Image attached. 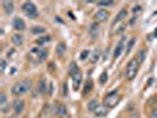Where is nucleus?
Returning a JSON list of instances; mask_svg holds the SVG:
<instances>
[{
  "instance_id": "1",
  "label": "nucleus",
  "mask_w": 157,
  "mask_h": 118,
  "mask_svg": "<svg viewBox=\"0 0 157 118\" xmlns=\"http://www.w3.org/2000/svg\"><path fill=\"white\" fill-rule=\"evenodd\" d=\"M32 87V80L31 79H21L17 82L13 86H12V93L14 96H23L26 92H28Z\"/></svg>"
},
{
  "instance_id": "2",
  "label": "nucleus",
  "mask_w": 157,
  "mask_h": 118,
  "mask_svg": "<svg viewBox=\"0 0 157 118\" xmlns=\"http://www.w3.org/2000/svg\"><path fill=\"white\" fill-rule=\"evenodd\" d=\"M138 68H140V63L137 59H131V60L127 63L126 65V70H125V76L129 80H132L134 78L136 77L137 72H138Z\"/></svg>"
},
{
  "instance_id": "3",
  "label": "nucleus",
  "mask_w": 157,
  "mask_h": 118,
  "mask_svg": "<svg viewBox=\"0 0 157 118\" xmlns=\"http://www.w3.org/2000/svg\"><path fill=\"white\" fill-rule=\"evenodd\" d=\"M21 9H23V12H24L27 17H30V18H32V19L39 17V13H38V9H37V7H36V5H34L33 3H31V1L24 3L23 6H21Z\"/></svg>"
},
{
  "instance_id": "4",
  "label": "nucleus",
  "mask_w": 157,
  "mask_h": 118,
  "mask_svg": "<svg viewBox=\"0 0 157 118\" xmlns=\"http://www.w3.org/2000/svg\"><path fill=\"white\" fill-rule=\"evenodd\" d=\"M118 102H119L118 95L116 93V91H112L111 93H109V96L105 98L104 104H105L106 107H113V106H116L117 104H118Z\"/></svg>"
},
{
  "instance_id": "5",
  "label": "nucleus",
  "mask_w": 157,
  "mask_h": 118,
  "mask_svg": "<svg viewBox=\"0 0 157 118\" xmlns=\"http://www.w3.org/2000/svg\"><path fill=\"white\" fill-rule=\"evenodd\" d=\"M32 53H36L37 57H38V60L39 62H44L46 57H47V50H45V48H39V47H36L32 50Z\"/></svg>"
},
{
  "instance_id": "6",
  "label": "nucleus",
  "mask_w": 157,
  "mask_h": 118,
  "mask_svg": "<svg viewBox=\"0 0 157 118\" xmlns=\"http://www.w3.org/2000/svg\"><path fill=\"white\" fill-rule=\"evenodd\" d=\"M124 45H125V37H123L121 40L118 42V44H117L115 51H113V58H118L122 52H123V48H124Z\"/></svg>"
},
{
  "instance_id": "7",
  "label": "nucleus",
  "mask_w": 157,
  "mask_h": 118,
  "mask_svg": "<svg viewBox=\"0 0 157 118\" xmlns=\"http://www.w3.org/2000/svg\"><path fill=\"white\" fill-rule=\"evenodd\" d=\"M107 18H109V12L105 11V9H99V11L95 14V19L97 21H99V23L106 21Z\"/></svg>"
},
{
  "instance_id": "8",
  "label": "nucleus",
  "mask_w": 157,
  "mask_h": 118,
  "mask_svg": "<svg viewBox=\"0 0 157 118\" xmlns=\"http://www.w3.org/2000/svg\"><path fill=\"white\" fill-rule=\"evenodd\" d=\"M24 109H25V103H24L21 99L14 101V103H13V110H14V112H15L17 115L21 113V112L24 111Z\"/></svg>"
},
{
  "instance_id": "9",
  "label": "nucleus",
  "mask_w": 157,
  "mask_h": 118,
  "mask_svg": "<svg viewBox=\"0 0 157 118\" xmlns=\"http://www.w3.org/2000/svg\"><path fill=\"white\" fill-rule=\"evenodd\" d=\"M13 27L17 31H24L26 28V25L21 18H14L13 19Z\"/></svg>"
},
{
  "instance_id": "10",
  "label": "nucleus",
  "mask_w": 157,
  "mask_h": 118,
  "mask_svg": "<svg viewBox=\"0 0 157 118\" xmlns=\"http://www.w3.org/2000/svg\"><path fill=\"white\" fill-rule=\"evenodd\" d=\"M72 79H73V88L74 90H78L82 84V79H83V77H82V73L81 72H77L73 77H72Z\"/></svg>"
},
{
  "instance_id": "11",
  "label": "nucleus",
  "mask_w": 157,
  "mask_h": 118,
  "mask_svg": "<svg viewBox=\"0 0 157 118\" xmlns=\"http://www.w3.org/2000/svg\"><path fill=\"white\" fill-rule=\"evenodd\" d=\"M0 109H1L3 113L7 112V99H6V96L4 92L0 93Z\"/></svg>"
},
{
  "instance_id": "12",
  "label": "nucleus",
  "mask_w": 157,
  "mask_h": 118,
  "mask_svg": "<svg viewBox=\"0 0 157 118\" xmlns=\"http://www.w3.org/2000/svg\"><path fill=\"white\" fill-rule=\"evenodd\" d=\"M66 107L64 105H60V104H58L54 106V113L58 116V117H64L66 115Z\"/></svg>"
},
{
  "instance_id": "13",
  "label": "nucleus",
  "mask_w": 157,
  "mask_h": 118,
  "mask_svg": "<svg viewBox=\"0 0 157 118\" xmlns=\"http://www.w3.org/2000/svg\"><path fill=\"white\" fill-rule=\"evenodd\" d=\"M3 7H4V11L7 13V14H11L14 9V5L12 1H4L3 3Z\"/></svg>"
},
{
  "instance_id": "14",
  "label": "nucleus",
  "mask_w": 157,
  "mask_h": 118,
  "mask_svg": "<svg viewBox=\"0 0 157 118\" xmlns=\"http://www.w3.org/2000/svg\"><path fill=\"white\" fill-rule=\"evenodd\" d=\"M12 43H13L14 45H17V46L23 45V43H24V38H23V36L19 34V33L13 34V36H12Z\"/></svg>"
},
{
  "instance_id": "15",
  "label": "nucleus",
  "mask_w": 157,
  "mask_h": 118,
  "mask_svg": "<svg viewBox=\"0 0 157 118\" xmlns=\"http://www.w3.org/2000/svg\"><path fill=\"white\" fill-rule=\"evenodd\" d=\"M126 14H127L126 9H122V11H121L118 14H117V17L115 18V20H113L112 25H116L117 23H121V21H123V20H124V18L126 17Z\"/></svg>"
},
{
  "instance_id": "16",
  "label": "nucleus",
  "mask_w": 157,
  "mask_h": 118,
  "mask_svg": "<svg viewBox=\"0 0 157 118\" xmlns=\"http://www.w3.org/2000/svg\"><path fill=\"white\" fill-rule=\"evenodd\" d=\"M66 52V45L64 43H59L56 47V53L59 56V57H63Z\"/></svg>"
},
{
  "instance_id": "17",
  "label": "nucleus",
  "mask_w": 157,
  "mask_h": 118,
  "mask_svg": "<svg viewBox=\"0 0 157 118\" xmlns=\"http://www.w3.org/2000/svg\"><path fill=\"white\" fill-rule=\"evenodd\" d=\"M106 112H107V107L104 106V105H99V106H98L97 109L95 110V115L98 116V117H103V116H105Z\"/></svg>"
},
{
  "instance_id": "18",
  "label": "nucleus",
  "mask_w": 157,
  "mask_h": 118,
  "mask_svg": "<svg viewBox=\"0 0 157 118\" xmlns=\"http://www.w3.org/2000/svg\"><path fill=\"white\" fill-rule=\"evenodd\" d=\"M92 87H93V83H92V80L91 79H89L86 83H85V86H84V95H89L90 92H91V90H92Z\"/></svg>"
},
{
  "instance_id": "19",
  "label": "nucleus",
  "mask_w": 157,
  "mask_h": 118,
  "mask_svg": "<svg viewBox=\"0 0 157 118\" xmlns=\"http://www.w3.org/2000/svg\"><path fill=\"white\" fill-rule=\"evenodd\" d=\"M38 90H39V93L40 95H44L46 92V83H45V79H40V82L38 83Z\"/></svg>"
},
{
  "instance_id": "20",
  "label": "nucleus",
  "mask_w": 157,
  "mask_h": 118,
  "mask_svg": "<svg viewBox=\"0 0 157 118\" xmlns=\"http://www.w3.org/2000/svg\"><path fill=\"white\" fill-rule=\"evenodd\" d=\"M77 72H79L77 64H76V63H71V64H70V67H68V73H70L71 77H73Z\"/></svg>"
},
{
  "instance_id": "21",
  "label": "nucleus",
  "mask_w": 157,
  "mask_h": 118,
  "mask_svg": "<svg viewBox=\"0 0 157 118\" xmlns=\"http://www.w3.org/2000/svg\"><path fill=\"white\" fill-rule=\"evenodd\" d=\"M98 106H99L98 102H97L96 99H92V101H90V102H89V104H87V109H89L90 111H92V112H95V110L97 109Z\"/></svg>"
},
{
  "instance_id": "22",
  "label": "nucleus",
  "mask_w": 157,
  "mask_h": 118,
  "mask_svg": "<svg viewBox=\"0 0 157 118\" xmlns=\"http://www.w3.org/2000/svg\"><path fill=\"white\" fill-rule=\"evenodd\" d=\"M46 30L44 27H40V26H34L32 28V33L33 34H42V33H45Z\"/></svg>"
},
{
  "instance_id": "23",
  "label": "nucleus",
  "mask_w": 157,
  "mask_h": 118,
  "mask_svg": "<svg viewBox=\"0 0 157 118\" xmlns=\"http://www.w3.org/2000/svg\"><path fill=\"white\" fill-rule=\"evenodd\" d=\"M50 39H51V37H50V36H44V37H42V38H39L36 43H37L38 45H43L44 43H46V42L50 40Z\"/></svg>"
},
{
  "instance_id": "24",
  "label": "nucleus",
  "mask_w": 157,
  "mask_h": 118,
  "mask_svg": "<svg viewBox=\"0 0 157 118\" xmlns=\"http://www.w3.org/2000/svg\"><path fill=\"white\" fill-rule=\"evenodd\" d=\"M145 53H146V51L144 50H140L138 51V63H143L144 62V59H145Z\"/></svg>"
},
{
  "instance_id": "25",
  "label": "nucleus",
  "mask_w": 157,
  "mask_h": 118,
  "mask_svg": "<svg viewBox=\"0 0 157 118\" xmlns=\"http://www.w3.org/2000/svg\"><path fill=\"white\" fill-rule=\"evenodd\" d=\"M135 43H136V39H135V38L130 39V42H129V44H127V47H126V53H130V51H131V48L134 47Z\"/></svg>"
},
{
  "instance_id": "26",
  "label": "nucleus",
  "mask_w": 157,
  "mask_h": 118,
  "mask_svg": "<svg viewBox=\"0 0 157 118\" xmlns=\"http://www.w3.org/2000/svg\"><path fill=\"white\" fill-rule=\"evenodd\" d=\"M97 4H98V6H111V5H113L112 1H98Z\"/></svg>"
},
{
  "instance_id": "27",
  "label": "nucleus",
  "mask_w": 157,
  "mask_h": 118,
  "mask_svg": "<svg viewBox=\"0 0 157 118\" xmlns=\"http://www.w3.org/2000/svg\"><path fill=\"white\" fill-rule=\"evenodd\" d=\"M106 80H107V73L104 72V73L101 76V78H99V82H101L102 84H104V83H106Z\"/></svg>"
},
{
  "instance_id": "28",
  "label": "nucleus",
  "mask_w": 157,
  "mask_h": 118,
  "mask_svg": "<svg viewBox=\"0 0 157 118\" xmlns=\"http://www.w3.org/2000/svg\"><path fill=\"white\" fill-rule=\"evenodd\" d=\"M0 70H1V72H4L5 71V68H6V60L5 59H1V60H0Z\"/></svg>"
},
{
  "instance_id": "29",
  "label": "nucleus",
  "mask_w": 157,
  "mask_h": 118,
  "mask_svg": "<svg viewBox=\"0 0 157 118\" xmlns=\"http://www.w3.org/2000/svg\"><path fill=\"white\" fill-rule=\"evenodd\" d=\"M89 51H87V50H85V51H83L82 52V56H81V59H82V60H84V59H86L87 57H89Z\"/></svg>"
},
{
  "instance_id": "30",
  "label": "nucleus",
  "mask_w": 157,
  "mask_h": 118,
  "mask_svg": "<svg viewBox=\"0 0 157 118\" xmlns=\"http://www.w3.org/2000/svg\"><path fill=\"white\" fill-rule=\"evenodd\" d=\"M150 118H157V106L152 110V113H151V117Z\"/></svg>"
},
{
  "instance_id": "31",
  "label": "nucleus",
  "mask_w": 157,
  "mask_h": 118,
  "mask_svg": "<svg viewBox=\"0 0 157 118\" xmlns=\"http://www.w3.org/2000/svg\"><path fill=\"white\" fill-rule=\"evenodd\" d=\"M63 95H64V96H67V84H64V85H63Z\"/></svg>"
},
{
  "instance_id": "32",
  "label": "nucleus",
  "mask_w": 157,
  "mask_h": 118,
  "mask_svg": "<svg viewBox=\"0 0 157 118\" xmlns=\"http://www.w3.org/2000/svg\"><path fill=\"white\" fill-rule=\"evenodd\" d=\"M96 56H93V58H92V63H95V62H97V59H98V54H99V51H96V53H95Z\"/></svg>"
},
{
  "instance_id": "33",
  "label": "nucleus",
  "mask_w": 157,
  "mask_h": 118,
  "mask_svg": "<svg viewBox=\"0 0 157 118\" xmlns=\"http://www.w3.org/2000/svg\"><path fill=\"white\" fill-rule=\"evenodd\" d=\"M140 9H141V6H136V8L134 9V11H140Z\"/></svg>"
},
{
  "instance_id": "34",
  "label": "nucleus",
  "mask_w": 157,
  "mask_h": 118,
  "mask_svg": "<svg viewBox=\"0 0 157 118\" xmlns=\"http://www.w3.org/2000/svg\"><path fill=\"white\" fill-rule=\"evenodd\" d=\"M155 36H156V37H157V30H156V32H155Z\"/></svg>"
}]
</instances>
